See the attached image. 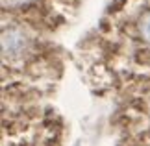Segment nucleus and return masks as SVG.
<instances>
[{
    "mask_svg": "<svg viewBox=\"0 0 150 146\" xmlns=\"http://www.w3.org/2000/svg\"><path fill=\"white\" fill-rule=\"evenodd\" d=\"M26 37H24V33L19 32V30H8L2 35V52L6 56H11V57H15V56H19L22 50L26 48Z\"/></svg>",
    "mask_w": 150,
    "mask_h": 146,
    "instance_id": "1",
    "label": "nucleus"
},
{
    "mask_svg": "<svg viewBox=\"0 0 150 146\" xmlns=\"http://www.w3.org/2000/svg\"><path fill=\"white\" fill-rule=\"evenodd\" d=\"M26 2H30V0H4V4H8V6H19V4H26Z\"/></svg>",
    "mask_w": 150,
    "mask_h": 146,
    "instance_id": "3",
    "label": "nucleus"
},
{
    "mask_svg": "<svg viewBox=\"0 0 150 146\" xmlns=\"http://www.w3.org/2000/svg\"><path fill=\"white\" fill-rule=\"evenodd\" d=\"M141 32H143V37H145L148 43H150V13L143 19V24H141Z\"/></svg>",
    "mask_w": 150,
    "mask_h": 146,
    "instance_id": "2",
    "label": "nucleus"
}]
</instances>
